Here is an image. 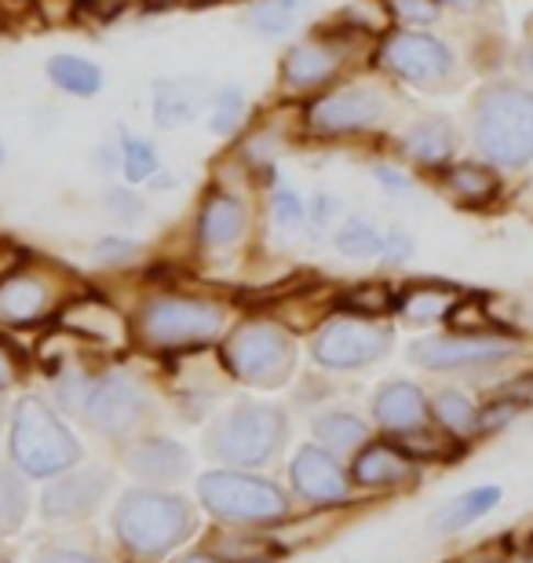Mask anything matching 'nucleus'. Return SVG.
Masks as SVG:
<instances>
[{
	"instance_id": "1",
	"label": "nucleus",
	"mask_w": 533,
	"mask_h": 563,
	"mask_svg": "<svg viewBox=\"0 0 533 563\" xmlns=\"http://www.w3.org/2000/svg\"><path fill=\"white\" fill-rule=\"evenodd\" d=\"M468 143L501 173L533 165V85L497 77L479 85L468 103Z\"/></svg>"
},
{
	"instance_id": "2",
	"label": "nucleus",
	"mask_w": 533,
	"mask_h": 563,
	"mask_svg": "<svg viewBox=\"0 0 533 563\" xmlns=\"http://www.w3.org/2000/svg\"><path fill=\"white\" fill-rule=\"evenodd\" d=\"M289 439V418L275 402L237 399L206 432V450L234 468H256L278 457Z\"/></svg>"
},
{
	"instance_id": "3",
	"label": "nucleus",
	"mask_w": 533,
	"mask_h": 563,
	"mask_svg": "<svg viewBox=\"0 0 533 563\" xmlns=\"http://www.w3.org/2000/svg\"><path fill=\"white\" fill-rule=\"evenodd\" d=\"M226 325V308L206 297L187 292H154L135 311V333L146 347L157 352H187L206 347Z\"/></svg>"
},
{
	"instance_id": "4",
	"label": "nucleus",
	"mask_w": 533,
	"mask_h": 563,
	"mask_svg": "<svg viewBox=\"0 0 533 563\" xmlns=\"http://www.w3.org/2000/svg\"><path fill=\"white\" fill-rule=\"evenodd\" d=\"M380 74L417 88L427 96H446L460 88V59L449 41L435 37L431 30H391L380 37V48L373 52Z\"/></svg>"
},
{
	"instance_id": "5",
	"label": "nucleus",
	"mask_w": 533,
	"mask_h": 563,
	"mask_svg": "<svg viewBox=\"0 0 533 563\" xmlns=\"http://www.w3.org/2000/svg\"><path fill=\"white\" fill-rule=\"evenodd\" d=\"M11 461L19 472H26L33 479H48L59 472L74 468L81 461V443L63 418L55 413L48 402L37 396H26L15 402L11 410Z\"/></svg>"
},
{
	"instance_id": "6",
	"label": "nucleus",
	"mask_w": 533,
	"mask_h": 563,
	"mask_svg": "<svg viewBox=\"0 0 533 563\" xmlns=\"http://www.w3.org/2000/svg\"><path fill=\"white\" fill-rule=\"evenodd\" d=\"M113 527H118V538L129 553L154 560L165 556L179 542H187L190 531H195V509L179 494L129 490L118 501Z\"/></svg>"
},
{
	"instance_id": "7",
	"label": "nucleus",
	"mask_w": 533,
	"mask_h": 563,
	"mask_svg": "<svg viewBox=\"0 0 533 563\" xmlns=\"http://www.w3.org/2000/svg\"><path fill=\"white\" fill-rule=\"evenodd\" d=\"M226 374L253 388H281L297 374V341L286 325L270 319H248L234 325L223 341Z\"/></svg>"
},
{
	"instance_id": "8",
	"label": "nucleus",
	"mask_w": 533,
	"mask_h": 563,
	"mask_svg": "<svg viewBox=\"0 0 533 563\" xmlns=\"http://www.w3.org/2000/svg\"><path fill=\"white\" fill-rule=\"evenodd\" d=\"M391 118V96L373 81L325 88L303 107V129L314 140H355Z\"/></svg>"
},
{
	"instance_id": "9",
	"label": "nucleus",
	"mask_w": 533,
	"mask_h": 563,
	"mask_svg": "<svg viewBox=\"0 0 533 563\" xmlns=\"http://www.w3.org/2000/svg\"><path fill=\"white\" fill-rule=\"evenodd\" d=\"M201 505L231 523H270L289 512V498L270 479L248 472H209L198 479Z\"/></svg>"
},
{
	"instance_id": "10",
	"label": "nucleus",
	"mask_w": 533,
	"mask_h": 563,
	"mask_svg": "<svg viewBox=\"0 0 533 563\" xmlns=\"http://www.w3.org/2000/svg\"><path fill=\"white\" fill-rule=\"evenodd\" d=\"M355 41L362 33L333 26L314 41H300L281 55V85L289 92H325L340 81L347 63L355 59Z\"/></svg>"
},
{
	"instance_id": "11",
	"label": "nucleus",
	"mask_w": 533,
	"mask_h": 563,
	"mask_svg": "<svg viewBox=\"0 0 533 563\" xmlns=\"http://www.w3.org/2000/svg\"><path fill=\"white\" fill-rule=\"evenodd\" d=\"M519 352H523V344L512 341L508 333H446V336H424V341L410 344L413 363L435 369V374L501 366Z\"/></svg>"
},
{
	"instance_id": "12",
	"label": "nucleus",
	"mask_w": 533,
	"mask_h": 563,
	"mask_svg": "<svg viewBox=\"0 0 533 563\" xmlns=\"http://www.w3.org/2000/svg\"><path fill=\"white\" fill-rule=\"evenodd\" d=\"M391 352V330L377 319L340 314L329 319L311 341L314 363L325 369H362Z\"/></svg>"
},
{
	"instance_id": "13",
	"label": "nucleus",
	"mask_w": 533,
	"mask_h": 563,
	"mask_svg": "<svg viewBox=\"0 0 533 563\" xmlns=\"http://www.w3.org/2000/svg\"><path fill=\"white\" fill-rule=\"evenodd\" d=\"M85 421L88 428H96L107 439H129L132 432H140V424L151 418V399L140 380H132L129 374H103L96 380H88L85 391Z\"/></svg>"
},
{
	"instance_id": "14",
	"label": "nucleus",
	"mask_w": 533,
	"mask_h": 563,
	"mask_svg": "<svg viewBox=\"0 0 533 563\" xmlns=\"http://www.w3.org/2000/svg\"><path fill=\"white\" fill-rule=\"evenodd\" d=\"M107 490H110V472L99 465L85 472H70V476L59 472V479L48 483V490H44L41 512L44 520H59V523L85 520V516H92L103 505Z\"/></svg>"
},
{
	"instance_id": "15",
	"label": "nucleus",
	"mask_w": 533,
	"mask_h": 563,
	"mask_svg": "<svg viewBox=\"0 0 533 563\" xmlns=\"http://www.w3.org/2000/svg\"><path fill=\"white\" fill-rule=\"evenodd\" d=\"M248 231V206L242 195L226 187H212L206 198H201L198 209V228L195 239L206 253H226L234 245H242Z\"/></svg>"
},
{
	"instance_id": "16",
	"label": "nucleus",
	"mask_w": 533,
	"mask_h": 563,
	"mask_svg": "<svg viewBox=\"0 0 533 563\" xmlns=\"http://www.w3.org/2000/svg\"><path fill=\"white\" fill-rule=\"evenodd\" d=\"M399 151L406 162H413L424 173H442L449 162H457L460 132L446 114H424L399 136Z\"/></svg>"
},
{
	"instance_id": "17",
	"label": "nucleus",
	"mask_w": 533,
	"mask_h": 563,
	"mask_svg": "<svg viewBox=\"0 0 533 563\" xmlns=\"http://www.w3.org/2000/svg\"><path fill=\"white\" fill-rule=\"evenodd\" d=\"M52 303H55V282L22 264L19 272L0 286V322L33 325V322H41L44 314H52Z\"/></svg>"
},
{
	"instance_id": "18",
	"label": "nucleus",
	"mask_w": 533,
	"mask_h": 563,
	"mask_svg": "<svg viewBox=\"0 0 533 563\" xmlns=\"http://www.w3.org/2000/svg\"><path fill=\"white\" fill-rule=\"evenodd\" d=\"M124 468L143 483H179L190 476L195 461L176 439L165 435H143L124 450Z\"/></svg>"
},
{
	"instance_id": "19",
	"label": "nucleus",
	"mask_w": 533,
	"mask_h": 563,
	"mask_svg": "<svg viewBox=\"0 0 533 563\" xmlns=\"http://www.w3.org/2000/svg\"><path fill=\"white\" fill-rule=\"evenodd\" d=\"M292 487H297L300 498H308L314 505H333L347 498V476L344 468L336 465L333 450L322 446H303L297 457H292Z\"/></svg>"
},
{
	"instance_id": "20",
	"label": "nucleus",
	"mask_w": 533,
	"mask_h": 563,
	"mask_svg": "<svg viewBox=\"0 0 533 563\" xmlns=\"http://www.w3.org/2000/svg\"><path fill=\"white\" fill-rule=\"evenodd\" d=\"M442 190L464 209H490L504 190L501 168L482 162V157H464V162H449L438 173Z\"/></svg>"
},
{
	"instance_id": "21",
	"label": "nucleus",
	"mask_w": 533,
	"mask_h": 563,
	"mask_svg": "<svg viewBox=\"0 0 533 563\" xmlns=\"http://www.w3.org/2000/svg\"><path fill=\"white\" fill-rule=\"evenodd\" d=\"M212 103V85L206 77H165L154 85V125L184 129Z\"/></svg>"
},
{
	"instance_id": "22",
	"label": "nucleus",
	"mask_w": 533,
	"mask_h": 563,
	"mask_svg": "<svg viewBox=\"0 0 533 563\" xmlns=\"http://www.w3.org/2000/svg\"><path fill=\"white\" fill-rule=\"evenodd\" d=\"M59 330L81 336V341H92V344L118 347L129 341V325H124L121 311L99 297H81V300L66 303L59 311Z\"/></svg>"
},
{
	"instance_id": "23",
	"label": "nucleus",
	"mask_w": 533,
	"mask_h": 563,
	"mask_svg": "<svg viewBox=\"0 0 533 563\" xmlns=\"http://www.w3.org/2000/svg\"><path fill=\"white\" fill-rule=\"evenodd\" d=\"M373 418L391 435L417 432L431 421V402L413 380H388L377 396H373Z\"/></svg>"
},
{
	"instance_id": "24",
	"label": "nucleus",
	"mask_w": 533,
	"mask_h": 563,
	"mask_svg": "<svg viewBox=\"0 0 533 563\" xmlns=\"http://www.w3.org/2000/svg\"><path fill=\"white\" fill-rule=\"evenodd\" d=\"M351 479L362 483V487H399V483L413 479V461L402 446L366 443L355 454Z\"/></svg>"
},
{
	"instance_id": "25",
	"label": "nucleus",
	"mask_w": 533,
	"mask_h": 563,
	"mask_svg": "<svg viewBox=\"0 0 533 563\" xmlns=\"http://www.w3.org/2000/svg\"><path fill=\"white\" fill-rule=\"evenodd\" d=\"M464 297V289L449 286V282H431V278H421V282H410L402 292H399V311L406 322L413 325H427V322H442L446 314L453 311V303Z\"/></svg>"
},
{
	"instance_id": "26",
	"label": "nucleus",
	"mask_w": 533,
	"mask_h": 563,
	"mask_svg": "<svg viewBox=\"0 0 533 563\" xmlns=\"http://www.w3.org/2000/svg\"><path fill=\"white\" fill-rule=\"evenodd\" d=\"M44 70H48V81L59 88L66 96H77V99H88V96H99L107 85L103 77V66L85 59V55H52L48 63H44Z\"/></svg>"
},
{
	"instance_id": "27",
	"label": "nucleus",
	"mask_w": 533,
	"mask_h": 563,
	"mask_svg": "<svg viewBox=\"0 0 533 563\" xmlns=\"http://www.w3.org/2000/svg\"><path fill=\"white\" fill-rule=\"evenodd\" d=\"M314 435L325 450L333 454H355L369 443V424L358 418V413L347 410H329L322 418H314Z\"/></svg>"
},
{
	"instance_id": "28",
	"label": "nucleus",
	"mask_w": 533,
	"mask_h": 563,
	"mask_svg": "<svg viewBox=\"0 0 533 563\" xmlns=\"http://www.w3.org/2000/svg\"><path fill=\"white\" fill-rule=\"evenodd\" d=\"M336 308L344 314H355V319H384L388 311L399 308V292H395L388 282H358V286H351L340 292Z\"/></svg>"
},
{
	"instance_id": "29",
	"label": "nucleus",
	"mask_w": 533,
	"mask_h": 563,
	"mask_svg": "<svg viewBox=\"0 0 533 563\" xmlns=\"http://www.w3.org/2000/svg\"><path fill=\"white\" fill-rule=\"evenodd\" d=\"M308 8H311V0H259V4L248 11L245 22L259 37H286L289 30L300 26Z\"/></svg>"
},
{
	"instance_id": "30",
	"label": "nucleus",
	"mask_w": 533,
	"mask_h": 563,
	"mask_svg": "<svg viewBox=\"0 0 533 563\" xmlns=\"http://www.w3.org/2000/svg\"><path fill=\"white\" fill-rule=\"evenodd\" d=\"M431 418H435V424L453 439H468L479 432V407H475L464 391H453V388L438 391V396L431 399Z\"/></svg>"
},
{
	"instance_id": "31",
	"label": "nucleus",
	"mask_w": 533,
	"mask_h": 563,
	"mask_svg": "<svg viewBox=\"0 0 533 563\" xmlns=\"http://www.w3.org/2000/svg\"><path fill=\"white\" fill-rule=\"evenodd\" d=\"M497 501H501V487H475L468 494H460V498H453L446 509L435 516V527L446 534L464 531V527H471L475 520H482L486 512H493Z\"/></svg>"
},
{
	"instance_id": "32",
	"label": "nucleus",
	"mask_w": 533,
	"mask_h": 563,
	"mask_svg": "<svg viewBox=\"0 0 533 563\" xmlns=\"http://www.w3.org/2000/svg\"><path fill=\"white\" fill-rule=\"evenodd\" d=\"M384 239H388V231L377 228V223H373L369 217H347V220H340L336 231H333L336 253L355 256V261L380 256L384 253Z\"/></svg>"
},
{
	"instance_id": "33",
	"label": "nucleus",
	"mask_w": 533,
	"mask_h": 563,
	"mask_svg": "<svg viewBox=\"0 0 533 563\" xmlns=\"http://www.w3.org/2000/svg\"><path fill=\"white\" fill-rule=\"evenodd\" d=\"M118 146H121V173L129 184H154L162 176V154H157V146L151 140H140L129 129H121Z\"/></svg>"
},
{
	"instance_id": "34",
	"label": "nucleus",
	"mask_w": 533,
	"mask_h": 563,
	"mask_svg": "<svg viewBox=\"0 0 533 563\" xmlns=\"http://www.w3.org/2000/svg\"><path fill=\"white\" fill-rule=\"evenodd\" d=\"M245 88L242 85H223L212 92V103H209V125L215 136H234L245 121Z\"/></svg>"
},
{
	"instance_id": "35",
	"label": "nucleus",
	"mask_w": 533,
	"mask_h": 563,
	"mask_svg": "<svg viewBox=\"0 0 533 563\" xmlns=\"http://www.w3.org/2000/svg\"><path fill=\"white\" fill-rule=\"evenodd\" d=\"M446 322L453 333H504L486 297H475V292H464V297L453 303Z\"/></svg>"
},
{
	"instance_id": "36",
	"label": "nucleus",
	"mask_w": 533,
	"mask_h": 563,
	"mask_svg": "<svg viewBox=\"0 0 533 563\" xmlns=\"http://www.w3.org/2000/svg\"><path fill=\"white\" fill-rule=\"evenodd\" d=\"M270 223H275L278 234H300L308 228V201L289 184H275V190H270Z\"/></svg>"
},
{
	"instance_id": "37",
	"label": "nucleus",
	"mask_w": 533,
	"mask_h": 563,
	"mask_svg": "<svg viewBox=\"0 0 533 563\" xmlns=\"http://www.w3.org/2000/svg\"><path fill=\"white\" fill-rule=\"evenodd\" d=\"M26 509H30L26 483H22L11 468L0 465V534L19 531L22 520H26Z\"/></svg>"
},
{
	"instance_id": "38",
	"label": "nucleus",
	"mask_w": 533,
	"mask_h": 563,
	"mask_svg": "<svg viewBox=\"0 0 533 563\" xmlns=\"http://www.w3.org/2000/svg\"><path fill=\"white\" fill-rule=\"evenodd\" d=\"M336 26L355 30V33H362V37H373V33H380L384 37L391 26V15H388V8H384V0H355V4H347L344 11H340Z\"/></svg>"
},
{
	"instance_id": "39",
	"label": "nucleus",
	"mask_w": 533,
	"mask_h": 563,
	"mask_svg": "<svg viewBox=\"0 0 533 563\" xmlns=\"http://www.w3.org/2000/svg\"><path fill=\"white\" fill-rule=\"evenodd\" d=\"M384 8H388L395 26L402 30H431L442 19L438 0H384Z\"/></svg>"
},
{
	"instance_id": "40",
	"label": "nucleus",
	"mask_w": 533,
	"mask_h": 563,
	"mask_svg": "<svg viewBox=\"0 0 533 563\" xmlns=\"http://www.w3.org/2000/svg\"><path fill=\"white\" fill-rule=\"evenodd\" d=\"M103 209L118 223H135L146 212V201H143V195H135L132 187H107L103 190Z\"/></svg>"
},
{
	"instance_id": "41",
	"label": "nucleus",
	"mask_w": 533,
	"mask_h": 563,
	"mask_svg": "<svg viewBox=\"0 0 533 563\" xmlns=\"http://www.w3.org/2000/svg\"><path fill=\"white\" fill-rule=\"evenodd\" d=\"M140 253H143L140 242L124 239V234H107V239H99L96 250H92L99 267H124V264H132Z\"/></svg>"
},
{
	"instance_id": "42",
	"label": "nucleus",
	"mask_w": 533,
	"mask_h": 563,
	"mask_svg": "<svg viewBox=\"0 0 533 563\" xmlns=\"http://www.w3.org/2000/svg\"><path fill=\"white\" fill-rule=\"evenodd\" d=\"M336 217H340V198L333 195V190H319L308 206V231L314 234V239H322V234L333 228Z\"/></svg>"
},
{
	"instance_id": "43",
	"label": "nucleus",
	"mask_w": 533,
	"mask_h": 563,
	"mask_svg": "<svg viewBox=\"0 0 533 563\" xmlns=\"http://www.w3.org/2000/svg\"><path fill=\"white\" fill-rule=\"evenodd\" d=\"M413 256V234L406 228H388V239H384V253L380 261L388 267H402Z\"/></svg>"
},
{
	"instance_id": "44",
	"label": "nucleus",
	"mask_w": 533,
	"mask_h": 563,
	"mask_svg": "<svg viewBox=\"0 0 533 563\" xmlns=\"http://www.w3.org/2000/svg\"><path fill=\"white\" fill-rule=\"evenodd\" d=\"M373 179H377V184L395 198H406L413 190L410 173H402V168H395V165H373Z\"/></svg>"
},
{
	"instance_id": "45",
	"label": "nucleus",
	"mask_w": 533,
	"mask_h": 563,
	"mask_svg": "<svg viewBox=\"0 0 533 563\" xmlns=\"http://www.w3.org/2000/svg\"><path fill=\"white\" fill-rule=\"evenodd\" d=\"M515 70L533 85V15L526 19L523 41H519V48H515Z\"/></svg>"
},
{
	"instance_id": "46",
	"label": "nucleus",
	"mask_w": 533,
	"mask_h": 563,
	"mask_svg": "<svg viewBox=\"0 0 533 563\" xmlns=\"http://www.w3.org/2000/svg\"><path fill=\"white\" fill-rule=\"evenodd\" d=\"M129 4H132V0H81V11H85V15L99 19V22H110V19H118Z\"/></svg>"
},
{
	"instance_id": "47",
	"label": "nucleus",
	"mask_w": 533,
	"mask_h": 563,
	"mask_svg": "<svg viewBox=\"0 0 533 563\" xmlns=\"http://www.w3.org/2000/svg\"><path fill=\"white\" fill-rule=\"evenodd\" d=\"M26 264V253L19 250V245H11V242H4L0 239V286L19 272V267Z\"/></svg>"
},
{
	"instance_id": "48",
	"label": "nucleus",
	"mask_w": 533,
	"mask_h": 563,
	"mask_svg": "<svg viewBox=\"0 0 533 563\" xmlns=\"http://www.w3.org/2000/svg\"><path fill=\"white\" fill-rule=\"evenodd\" d=\"M438 4L457 11V15H471V19H482L486 11H497L493 0H438Z\"/></svg>"
},
{
	"instance_id": "49",
	"label": "nucleus",
	"mask_w": 533,
	"mask_h": 563,
	"mask_svg": "<svg viewBox=\"0 0 533 563\" xmlns=\"http://www.w3.org/2000/svg\"><path fill=\"white\" fill-rule=\"evenodd\" d=\"M19 380V363H15V355H11V347L0 341V391L11 388Z\"/></svg>"
},
{
	"instance_id": "50",
	"label": "nucleus",
	"mask_w": 533,
	"mask_h": 563,
	"mask_svg": "<svg viewBox=\"0 0 533 563\" xmlns=\"http://www.w3.org/2000/svg\"><path fill=\"white\" fill-rule=\"evenodd\" d=\"M37 563H99V560L85 556V553H74V549H52V553H44Z\"/></svg>"
},
{
	"instance_id": "51",
	"label": "nucleus",
	"mask_w": 533,
	"mask_h": 563,
	"mask_svg": "<svg viewBox=\"0 0 533 563\" xmlns=\"http://www.w3.org/2000/svg\"><path fill=\"white\" fill-rule=\"evenodd\" d=\"M179 563H223V560H212V556H206V553H190V556H184Z\"/></svg>"
},
{
	"instance_id": "52",
	"label": "nucleus",
	"mask_w": 533,
	"mask_h": 563,
	"mask_svg": "<svg viewBox=\"0 0 533 563\" xmlns=\"http://www.w3.org/2000/svg\"><path fill=\"white\" fill-rule=\"evenodd\" d=\"M0 432H4V402H0Z\"/></svg>"
},
{
	"instance_id": "53",
	"label": "nucleus",
	"mask_w": 533,
	"mask_h": 563,
	"mask_svg": "<svg viewBox=\"0 0 533 563\" xmlns=\"http://www.w3.org/2000/svg\"><path fill=\"white\" fill-rule=\"evenodd\" d=\"M0 165H4V146H0Z\"/></svg>"
},
{
	"instance_id": "54",
	"label": "nucleus",
	"mask_w": 533,
	"mask_h": 563,
	"mask_svg": "<svg viewBox=\"0 0 533 563\" xmlns=\"http://www.w3.org/2000/svg\"><path fill=\"white\" fill-rule=\"evenodd\" d=\"M475 563H497V560H475Z\"/></svg>"
},
{
	"instance_id": "55",
	"label": "nucleus",
	"mask_w": 533,
	"mask_h": 563,
	"mask_svg": "<svg viewBox=\"0 0 533 563\" xmlns=\"http://www.w3.org/2000/svg\"><path fill=\"white\" fill-rule=\"evenodd\" d=\"M201 4H209V0H201Z\"/></svg>"
}]
</instances>
